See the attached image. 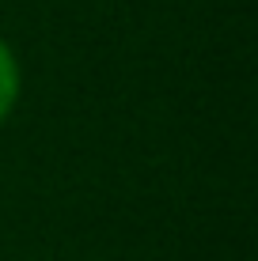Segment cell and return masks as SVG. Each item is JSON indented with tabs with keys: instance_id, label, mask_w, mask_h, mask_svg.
Here are the masks:
<instances>
[{
	"instance_id": "obj_1",
	"label": "cell",
	"mask_w": 258,
	"mask_h": 261,
	"mask_svg": "<svg viewBox=\"0 0 258 261\" xmlns=\"http://www.w3.org/2000/svg\"><path fill=\"white\" fill-rule=\"evenodd\" d=\"M19 91H23V68H19V57L15 49L0 38V125L12 118L15 102H19Z\"/></svg>"
}]
</instances>
